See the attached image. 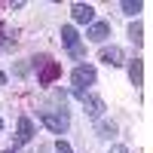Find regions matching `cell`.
Segmentation results:
<instances>
[{
  "label": "cell",
  "instance_id": "1",
  "mask_svg": "<svg viewBox=\"0 0 153 153\" xmlns=\"http://www.w3.org/2000/svg\"><path fill=\"white\" fill-rule=\"evenodd\" d=\"M40 123L46 126L49 132H55V135H65L68 126H71L68 113H52V110H40Z\"/></svg>",
  "mask_w": 153,
  "mask_h": 153
},
{
  "label": "cell",
  "instance_id": "2",
  "mask_svg": "<svg viewBox=\"0 0 153 153\" xmlns=\"http://www.w3.org/2000/svg\"><path fill=\"white\" fill-rule=\"evenodd\" d=\"M95 68L92 65H80V68H74L71 74V83H74V92H83V86H92L95 83Z\"/></svg>",
  "mask_w": 153,
  "mask_h": 153
},
{
  "label": "cell",
  "instance_id": "3",
  "mask_svg": "<svg viewBox=\"0 0 153 153\" xmlns=\"http://www.w3.org/2000/svg\"><path fill=\"white\" fill-rule=\"evenodd\" d=\"M74 95H76V98H80L83 104H86V113H89L92 120H101V113H104V101H101V98L89 95V92H74Z\"/></svg>",
  "mask_w": 153,
  "mask_h": 153
},
{
  "label": "cell",
  "instance_id": "4",
  "mask_svg": "<svg viewBox=\"0 0 153 153\" xmlns=\"http://www.w3.org/2000/svg\"><path fill=\"white\" fill-rule=\"evenodd\" d=\"M58 76H61V65H58V61H52V58H49L46 65L40 68V76H37V80H40V86H52V83L58 80Z\"/></svg>",
  "mask_w": 153,
  "mask_h": 153
},
{
  "label": "cell",
  "instance_id": "5",
  "mask_svg": "<svg viewBox=\"0 0 153 153\" xmlns=\"http://www.w3.org/2000/svg\"><path fill=\"white\" fill-rule=\"evenodd\" d=\"M86 37L92 43H104L107 37H110V22H92L89 25V31H86Z\"/></svg>",
  "mask_w": 153,
  "mask_h": 153
},
{
  "label": "cell",
  "instance_id": "6",
  "mask_svg": "<svg viewBox=\"0 0 153 153\" xmlns=\"http://www.w3.org/2000/svg\"><path fill=\"white\" fill-rule=\"evenodd\" d=\"M71 16H74V22H76V25H92L95 9L89 6V3H74V6H71Z\"/></svg>",
  "mask_w": 153,
  "mask_h": 153
},
{
  "label": "cell",
  "instance_id": "7",
  "mask_svg": "<svg viewBox=\"0 0 153 153\" xmlns=\"http://www.w3.org/2000/svg\"><path fill=\"white\" fill-rule=\"evenodd\" d=\"M101 61L110 65V68H120L123 61H126V55H123L120 46H104V49H101Z\"/></svg>",
  "mask_w": 153,
  "mask_h": 153
},
{
  "label": "cell",
  "instance_id": "8",
  "mask_svg": "<svg viewBox=\"0 0 153 153\" xmlns=\"http://www.w3.org/2000/svg\"><path fill=\"white\" fill-rule=\"evenodd\" d=\"M31 138H34V123L28 117H22L19 120V129H16V144H28Z\"/></svg>",
  "mask_w": 153,
  "mask_h": 153
},
{
  "label": "cell",
  "instance_id": "9",
  "mask_svg": "<svg viewBox=\"0 0 153 153\" xmlns=\"http://www.w3.org/2000/svg\"><path fill=\"white\" fill-rule=\"evenodd\" d=\"M129 80H132V86H144V61L141 58H135L129 65Z\"/></svg>",
  "mask_w": 153,
  "mask_h": 153
},
{
  "label": "cell",
  "instance_id": "10",
  "mask_svg": "<svg viewBox=\"0 0 153 153\" xmlns=\"http://www.w3.org/2000/svg\"><path fill=\"white\" fill-rule=\"evenodd\" d=\"M61 43H65L68 49H76V46H80V34H76V28L65 25V28H61Z\"/></svg>",
  "mask_w": 153,
  "mask_h": 153
},
{
  "label": "cell",
  "instance_id": "11",
  "mask_svg": "<svg viewBox=\"0 0 153 153\" xmlns=\"http://www.w3.org/2000/svg\"><path fill=\"white\" fill-rule=\"evenodd\" d=\"M98 135L101 138H113L117 135V123H98Z\"/></svg>",
  "mask_w": 153,
  "mask_h": 153
},
{
  "label": "cell",
  "instance_id": "12",
  "mask_svg": "<svg viewBox=\"0 0 153 153\" xmlns=\"http://www.w3.org/2000/svg\"><path fill=\"white\" fill-rule=\"evenodd\" d=\"M141 34H144V28H141L138 22H132V25H129V37H132V43H141V40H144Z\"/></svg>",
  "mask_w": 153,
  "mask_h": 153
},
{
  "label": "cell",
  "instance_id": "13",
  "mask_svg": "<svg viewBox=\"0 0 153 153\" xmlns=\"http://www.w3.org/2000/svg\"><path fill=\"white\" fill-rule=\"evenodd\" d=\"M123 12H126V16H135V12H141V3H135V0H123Z\"/></svg>",
  "mask_w": 153,
  "mask_h": 153
},
{
  "label": "cell",
  "instance_id": "14",
  "mask_svg": "<svg viewBox=\"0 0 153 153\" xmlns=\"http://www.w3.org/2000/svg\"><path fill=\"white\" fill-rule=\"evenodd\" d=\"M55 153H74V150H71L68 141H58V144H55Z\"/></svg>",
  "mask_w": 153,
  "mask_h": 153
},
{
  "label": "cell",
  "instance_id": "15",
  "mask_svg": "<svg viewBox=\"0 0 153 153\" xmlns=\"http://www.w3.org/2000/svg\"><path fill=\"white\" fill-rule=\"evenodd\" d=\"M110 153H129V147H126V144H117V147H113Z\"/></svg>",
  "mask_w": 153,
  "mask_h": 153
},
{
  "label": "cell",
  "instance_id": "16",
  "mask_svg": "<svg viewBox=\"0 0 153 153\" xmlns=\"http://www.w3.org/2000/svg\"><path fill=\"white\" fill-rule=\"evenodd\" d=\"M3 83H6V74H3V71H0V86H3Z\"/></svg>",
  "mask_w": 153,
  "mask_h": 153
},
{
  "label": "cell",
  "instance_id": "17",
  "mask_svg": "<svg viewBox=\"0 0 153 153\" xmlns=\"http://www.w3.org/2000/svg\"><path fill=\"white\" fill-rule=\"evenodd\" d=\"M3 153H19V150H3Z\"/></svg>",
  "mask_w": 153,
  "mask_h": 153
},
{
  "label": "cell",
  "instance_id": "18",
  "mask_svg": "<svg viewBox=\"0 0 153 153\" xmlns=\"http://www.w3.org/2000/svg\"><path fill=\"white\" fill-rule=\"evenodd\" d=\"M0 129H3V120H0Z\"/></svg>",
  "mask_w": 153,
  "mask_h": 153
},
{
  "label": "cell",
  "instance_id": "19",
  "mask_svg": "<svg viewBox=\"0 0 153 153\" xmlns=\"http://www.w3.org/2000/svg\"><path fill=\"white\" fill-rule=\"evenodd\" d=\"M0 37H3V28H0Z\"/></svg>",
  "mask_w": 153,
  "mask_h": 153
}]
</instances>
